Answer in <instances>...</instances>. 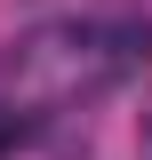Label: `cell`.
<instances>
[{"instance_id":"3","label":"cell","mask_w":152,"mask_h":160,"mask_svg":"<svg viewBox=\"0 0 152 160\" xmlns=\"http://www.w3.org/2000/svg\"><path fill=\"white\" fill-rule=\"evenodd\" d=\"M24 136V112H8V104H0V144H16Z\"/></svg>"},{"instance_id":"2","label":"cell","mask_w":152,"mask_h":160,"mask_svg":"<svg viewBox=\"0 0 152 160\" xmlns=\"http://www.w3.org/2000/svg\"><path fill=\"white\" fill-rule=\"evenodd\" d=\"M136 152L152 160V96H144V112H136Z\"/></svg>"},{"instance_id":"1","label":"cell","mask_w":152,"mask_h":160,"mask_svg":"<svg viewBox=\"0 0 152 160\" xmlns=\"http://www.w3.org/2000/svg\"><path fill=\"white\" fill-rule=\"evenodd\" d=\"M152 56V24H104V16H64L0 48V88L16 104H72L128 80Z\"/></svg>"}]
</instances>
